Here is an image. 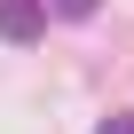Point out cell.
<instances>
[{
  "label": "cell",
  "instance_id": "obj_2",
  "mask_svg": "<svg viewBox=\"0 0 134 134\" xmlns=\"http://www.w3.org/2000/svg\"><path fill=\"white\" fill-rule=\"evenodd\" d=\"M95 8H103V0H47V16H63V24H87Z\"/></svg>",
  "mask_w": 134,
  "mask_h": 134
},
{
  "label": "cell",
  "instance_id": "obj_3",
  "mask_svg": "<svg viewBox=\"0 0 134 134\" xmlns=\"http://www.w3.org/2000/svg\"><path fill=\"white\" fill-rule=\"evenodd\" d=\"M95 134H134V118H126V110H118V118H103V126H95Z\"/></svg>",
  "mask_w": 134,
  "mask_h": 134
},
{
  "label": "cell",
  "instance_id": "obj_1",
  "mask_svg": "<svg viewBox=\"0 0 134 134\" xmlns=\"http://www.w3.org/2000/svg\"><path fill=\"white\" fill-rule=\"evenodd\" d=\"M47 32V0H0V40L8 47H32Z\"/></svg>",
  "mask_w": 134,
  "mask_h": 134
}]
</instances>
